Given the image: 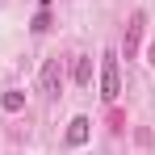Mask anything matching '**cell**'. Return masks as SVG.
<instances>
[{"label": "cell", "mask_w": 155, "mask_h": 155, "mask_svg": "<svg viewBox=\"0 0 155 155\" xmlns=\"http://www.w3.org/2000/svg\"><path fill=\"white\" fill-rule=\"evenodd\" d=\"M117 92H122V80H117V51H105L101 54V97L113 105Z\"/></svg>", "instance_id": "6da1fadb"}, {"label": "cell", "mask_w": 155, "mask_h": 155, "mask_svg": "<svg viewBox=\"0 0 155 155\" xmlns=\"http://www.w3.org/2000/svg\"><path fill=\"white\" fill-rule=\"evenodd\" d=\"M143 25H147V17H143V13H130V21H126V38H122V54H126V59H134V54H138Z\"/></svg>", "instance_id": "7a4b0ae2"}, {"label": "cell", "mask_w": 155, "mask_h": 155, "mask_svg": "<svg viewBox=\"0 0 155 155\" xmlns=\"http://www.w3.org/2000/svg\"><path fill=\"white\" fill-rule=\"evenodd\" d=\"M59 88H63L59 59H46V67H42V92H46V97H59Z\"/></svg>", "instance_id": "3957f363"}, {"label": "cell", "mask_w": 155, "mask_h": 155, "mask_svg": "<svg viewBox=\"0 0 155 155\" xmlns=\"http://www.w3.org/2000/svg\"><path fill=\"white\" fill-rule=\"evenodd\" d=\"M88 134H92V122H88V117H71V126H67V143H71V147H84Z\"/></svg>", "instance_id": "277c9868"}, {"label": "cell", "mask_w": 155, "mask_h": 155, "mask_svg": "<svg viewBox=\"0 0 155 155\" xmlns=\"http://www.w3.org/2000/svg\"><path fill=\"white\" fill-rule=\"evenodd\" d=\"M76 84H80V88L92 84V59H88V54H80V59H76Z\"/></svg>", "instance_id": "5b68a950"}, {"label": "cell", "mask_w": 155, "mask_h": 155, "mask_svg": "<svg viewBox=\"0 0 155 155\" xmlns=\"http://www.w3.org/2000/svg\"><path fill=\"white\" fill-rule=\"evenodd\" d=\"M0 105H4V113H21V109H25V92H17V88H13V92H4V97H0Z\"/></svg>", "instance_id": "8992f818"}, {"label": "cell", "mask_w": 155, "mask_h": 155, "mask_svg": "<svg viewBox=\"0 0 155 155\" xmlns=\"http://www.w3.org/2000/svg\"><path fill=\"white\" fill-rule=\"evenodd\" d=\"M29 29H34V34H46V29H51V13H46V8H42V13H34Z\"/></svg>", "instance_id": "52a82bcc"}, {"label": "cell", "mask_w": 155, "mask_h": 155, "mask_svg": "<svg viewBox=\"0 0 155 155\" xmlns=\"http://www.w3.org/2000/svg\"><path fill=\"white\" fill-rule=\"evenodd\" d=\"M147 63H151V67H155V46H151V51H147Z\"/></svg>", "instance_id": "ba28073f"}]
</instances>
